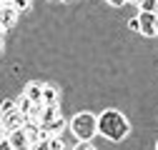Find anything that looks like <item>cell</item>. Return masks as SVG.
Masks as SVG:
<instances>
[{
    "label": "cell",
    "instance_id": "cell-1",
    "mask_svg": "<svg viewBox=\"0 0 158 150\" xmlns=\"http://www.w3.org/2000/svg\"><path fill=\"white\" fill-rule=\"evenodd\" d=\"M95 125H98V133H101L103 138L115 140V143L123 140V138L128 135V130H131L128 120H126L118 110H103L101 115L95 118Z\"/></svg>",
    "mask_w": 158,
    "mask_h": 150
},
{
    "label": "cell",
    "instance_id": "cell-2",
    "mask_svg": "<svg viewBox=\"0 0 158 150\" xmlns=\"http://www.w3.org/2000/svg\"><path fill=\"white\" fill-rule=\"evenodd\" d=\"M70 130L75 133L78 140H83V143H90L93 135L98 133V125H95V115H90V112H78V115L68 123Z\"/></svg>",
    "mask_w": 158,
    "mask_h": 150
},
{
    "label": "cell",
    "instance_id": "cell-3",
    "mask_svg": "<svg viewBox=\"0 0 158 150\" xmlns=\"http://www.w3.org/2000/svg\"><path fill=\"white\" fill-rule=\"evenodd\" d=\"M138 23H141V30H138V33H143V35H148V38L158 35V15H156V13H146V10H141V15H138Z\"/></svg>",
    "mask_w": 158,
    "mask_h": 150
},
{
    "label": "cell",
    "instance_id": "cell-4",
    "mask_svg": "<svg viewBox=\"0 0 158 150\" xmlns=\"http://www.w3.org/2000/svg\"><path fill=\"white\" fill-rule=\"evenodd\" d=\"M23 123H25V115H20L18 110H10V112H3V123H0V128H3L5 135H8V133H13V130L23 128Z\"/></svg>",
    "mask_w": 158,
    "mask_h": 150
},
{
    "label": "cell",
    "instance_id": "cell-5",
    "mask_svg": "<svg viewBox=\"0 0 158 150\" xmlns=\"http://www.w3.org/2000/svg\"><path fill=\"white\" fill-rule=\"evenodd\" d=\"M8 140H10L13 150H30V140H28V135L23 133V128H18V130H13V133H8Z\"/></svg>",
    "mask_w": 158,
    "mask_h": 150
},
{
    "label": "cell",
    "instance_id": "cell-6",
    "mask_svg": "<svg viewBox=\"0 0 158 150\" xmlns=\"http://www.w3.org/2000/svg\"><path fill=\"white\" fill-rule=\"evenodd\" d=\"M23 133L28 135L30 145H35V143H38V138H40V123H38V120H30V118H25V123H23Z\"/></svg>",
    "mask_w": 158,
    "mask_h": 150
},
{
    "label": "cell",
    "instance_id": "cell-7",
    "mask_svg": "<svg viewBox=\"0 0 158 150\" xmlns=\"http://www.w3.org/2000/svg\"><path fill=\"white\" fill-rule=\"evenodd\" d=\"M43 128L48 130L50 135H63V130L68 128V123H65V118H63V115H58L55 120H50V123H48V125H43Z\"/></svg>",
    "mask_w": 158,
    "mask_h": 150
},
{
    "label": "cell",
    "instance_id": "cell-8",
    "mask_svg": "<svg viewBox=\"0 0 158 150\" xmlns=\"http://www.w3.org/2000/svg\"><path fill=\"white\" fill-rule=\"evenodd\" d=\"M58 115H60V110H58V103L53 105H43V112H40V125H48L50 120H55Z\"/></svg>",
    "mask_w": 158,
    "mask_h": 150
},
{
    "label": "cell",
    "instance_id": "cell-9",
    "mask_svg": "<svg viewBox=\"0 0 158 150\" xmlns=\"http://www.w3.org/2000/svg\"><path fill=\"white\" fill-rule=\"evenodd\" d=\"M40 103H43V105H53V103H58V88H55V85H43Z\"/></svg>",
    "mask_w": 158,
    "mask_h": 150
},
{
    "label": "cell",
    "instance_id": "cell-10",
    "mask_svg": "<svg viewBox=\"0 0 158 150\" xmlns=\"http://www.w3.org/2000/svg\"><path fill=\"white\" fill-rule=\"evenodd\" d=\"M40 93H43V85H40V83H28L23 95H25L28 100H33V103H40Z\"/></svg>",
    "mask_w": 158,
    "mask_h": 150
},
{
    "label": "cell",
    "instance_id": "cell-11",
    "mask_svg": "<svg viewBox=\"0 0 158 150\" xmlns=\"http://www.w3.org/2000/svg\"><path fill=\"white\" fill-rule=\"evenodd\" d=\"M15 18H18V13L13 10V5H0V23H3L5 28L15 23Z\"/></svg>",
    "mask_w": 158,
    "mask_h": 150
},
{
    "label": "cell",
    "instance_id": "cell-12",
    "mask_svg": "<svg viewBox=\"0 0 158 150\" xmlns=\"http://www.w3.org/2000/svg\"><path fill=\"white\" fill-rule=\"evenodd\" d=\"M30 108H33V100H28L25 95H20V98L15 100V110L20 112V115H25V118H28V112H30Z\"/></svg>",
    "mask_w": 158,
    "mask_h": 150
},
{
    "label": "cell",
    "instance_id": "cell-13",
    "mask_svg": "<svg viewBox=\"0 0 158 150\" xmlns=\"http://www.w3.org/2000/svg\"><path fill=\"white\" fill-rule=\"evenodd\" d=\"M45 145H48V150H63V135H50L48 140H45Z\"/></svg>",
    "mask_w": 158,
    "mask_h": 150
},
{
    "label": "cell",
    "instance_id": "cell-14",
    "mask_svg": "<svg viewBox=\"0 0 158 150\" xmlns=\"http://www.w3.org/2000/svg\"><path fill=\"white\" fill-rule=\"evenodd\" d=\"M141 10H146V13H158V0H141Z\"/></svg>",
    "mask_w": 158,
    "mask_h": 150
},
{
    "label": "cell",
    "instance_id": "cell-15",
    "mask_svg": "<svg viewBox=\"0 0 158 150\" xmlns=\"http://www.w3.org/2000/svg\"><path fill=\"white\" fill-rule=\"evenodd\" d=\"M30 8V0H13V10L15 13H25Z\"/></svg>",
    "mask_w": 158,
    "mask_h": 150
},
{
    "label": "cell",
    "instance_id": "cell-16",
    "mask_svg": "<svg viewBox=\"0 0 158 150\" xmlns=\"http://www.w3.org/2000/svg\"><path fill=\"white\" fill-rule=\"evenodd\" d=\"M15 110V100H3V105H0V112H10Z\"/></svg>",
    "mask_w": 158,
    "mask_h": 150
},
{
    "label": "cell",
    "instance_id": "cell-17",
    "mask_svg": "<svg viewBox=\"0 0 158 150\" xmlns=\"http://www.w3.org/2000/svg\"><path fill=\"white\" fill-rule=\"evenodd\" d=\"M128 28H131V30H135V33L141 30V23H138V18H131V20H128Z\"/></svg>",
    "mask_w": 158,
    "mask_h": 150
},
{
    "label": "cell",
    "instance_id": "cell-18",
    "mask_svg": "<svg viewBox=\"0 0 158 150\" xmlns=\"http://www.w3.org/2000/svg\"><path fill=\"white\" fill-rule=\"evenodd\" d=\"M73 150H95V148H93L90 143H83V140H81V143H78V145H75Z\"/></svg>",
    "mask_w": 158,
    "mask_h": 150
},
{
    "label": "cell",
    "instance_id": "cell-19",
    "mask_svg": "<svg viewBox=\"0 0 158 150\" xmlns=\"http://www.w3.org/2000/svg\"><path fill=\"white\" fill-rule=\"evenodd\" d=\"M0 150H13V145H10L8 138H5V140H0Z\"/></svg>",
    "mask_w": 158,
    "mask_h": 150
},
{
    "label": "cell",
    "instance_id": "cell-20",
    "mask_svg": "<svg viewBox=\"0 0 158 150\" xmlns=\"http://www.w3.org/2000/svg\"><path fill=\"white\" fill-rule=\"evenodd\" d=\"M30 150H48V145L45 143H35V145H30Z\"/></svg>",
    "mask_w": 158,
    "mask_h": 150
},
{
    "label": "cell",
    "instance_id": "cell-21",
    "mask_svg": "<svg viewBox=\"0 0 158 150\" xmlns=\"http://www.w3.org/2000/svg\"><path fill=\"white\" fill-rule=\"evenodd\" d=\"M108 3H110V5H123L126 0H108Z\"/></svg>",
    "mask_w": 158,
    "mask_h": 150
},
{
    "label": "cell",
    "instance_id": "cell-22",
    "mask_svg": "<svg viewBox=\"0 0 158 150\" xmlns=\"http://www.w3.org/2000/svg\"><path fill=\"white\" fill-rule=\"evenodd\" d=\"M5 30H8V28H5L3 23H0V40H3V35H5Z\"/></svg>",
    "mask_w": 158,
    "mask_h": 150
},
{
    "label": "cell",
    "instance_id": "cell-23",
    "mask_svg": "<svg viewBox=\"0 0 158 150\" xmlns=\"http://www.w3.org/2000/svg\"><path fill=\"white\" fill-rule=\"evenodd\" d=\"M0 5H13V0H0Z\"/></svg>",
    "mask_w": 158,
    "mask_h": 150
},
{
    "label": "cell",
    "instance_id": "cell-24",
    "mask_svg": "<svg viewBox=\"0 0 158 150\" xmlns=\"http://www.w3.org/2000/svg\"><path fill=\"white\" fill-rule=\"evenodd\" d=\"M0 140H5V130L3 128H0Z\"/></svg>",
    "mask_w": 158,
    "mask_h": 150
},
{
    "label": "cell",
    "instance_id": "cell-25",
    "mask_svg": "<svg viewBox=\"0 0 158 150\" xmlns=\"http://www.w3.org/2000/svg\"><path fill=\"white\" fill-rule=\"evenodd\" d=\"M131 3H135V5H141V0H131Z\"/></svg>",
    "mask_w": 158,
    "mask_h": 150
},
{
    "label": "cell",
    "instance_id": "cell-26",
    "mask_svg": "<svg viewBox=\"0 0 158 150\" xmlns=\"http://www.w3.org/2000/svg\"><path fill=\"white\" fill-rule=\"evenodd\" d=\"M0 45H3V40H0Z\"/></svg>",
    "mask_w": 158,
    "mask_h": 150
}]
</instances>
